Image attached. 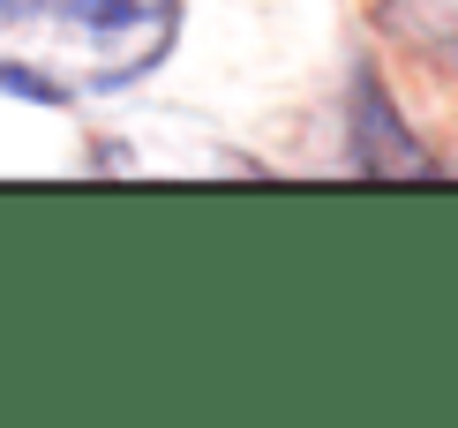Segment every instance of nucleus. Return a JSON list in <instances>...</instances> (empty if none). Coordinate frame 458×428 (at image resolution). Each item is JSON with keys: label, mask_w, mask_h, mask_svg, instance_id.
I'll use <instances>...</instances> for the list:
<instances>
[{"label": "nucleus", "mask_w": 458, "mask_h": 428, "mask_svg": "<svg viewBox=\"0 0 458 428\" xmlns=\"http://www.w3.org/2000/svg\"><path fill=\"white\" fill-rule=\"evenodd\" d=\"M181 0H0V83L23 98H106L165 61Z\"/></svg>", "instance_id": "obj_1"}, {"label": "nucleus", "mask_w": 458, "mask_h": 428, "mask_svg": "<svg viewBox=\"0 0 458 428\" xmlns=\"http://www.w3.org/2000/svg\"><path fill=\"white\" fill-rule=\"evenodd\" d=\"M353 166L360 173H436L428 166V150H413V135H406V121L391 113V98H384V83H376L369 68L353 75Z\"/></svg>", "instance_id": "obj_2"}, {"label": "nucleus", "mask_w": 458, "mask_h": 428, "mask_svg": "<svg viewBox=\"0 0 458 428\" xmlns=\"http://www.w3.org/2000/svg\"><path fill=\"white\" fill-rule=\"evenodd\" d=\"M384 30L436 75H458V0H376Z\"/></svg>", "instance_id": "obj_3"}]
</instances>
